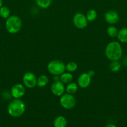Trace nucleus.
Listing matches in <instances>:
<instances>
[{"label": "nucleus", "mask_w": 127, "mask_h": 127, "mask_svg": "<svg viewBox=\"0 0 127 127\" xmlns=\"http://www.w3.org/2000/svg\"><path fill=\"white\" fill-rule=\"evenodd\" d=\"M105 56L109 60L118 61L122 57L123 51L119 42L112 41L108 43L105 50Z\"/></svg>", "instance_id": "f257e3e1"}, {"label": "nucleus", "mask_w": 127, "mask_h": 127, "mask_svg": "<svg viewBox=\"0 0 127 127\" xmlns=\"http://www.w3.org/2000/svg\"><path fill=\"white\" fill-rule=\"evenodd\" d=\"M26 110V104L20 99H14L9 104L7 112L12 117H19L24 114Z\"/></svg>", "instance_id": "f03ea898"}, {"label": "nucleus", "mask_w": 127, "mask_h": 127, "mask_svg": "<svg viewBox=\"0 0 127 127\" xmlns=\"http://www.w3.org/2000/svg\"><path fill=\"white\" fill-rule=\"evenodd\" d=\"M5 27L7 32L11 34H15L21 30L22 27V21L18 16L15 15L10 16L6 19Z\"/></svg>", "instance_id": "7ed1b4c3"}, {"label": "nucleus", "mask_w": 127, "mask_h": 127, "mask_svg": "<svg viewBox=\"0 0 127 127\" xmlns=\"http://www.w3.org/2000/svg\"><path fill=\"white\" fill-rule=\"evenodd\" d=\"M47 70L54 76H60L65 71V64L59 60L51 61L47 64Z\"/></svg>", "instance_id": "20e7f679"}, {"label": "nucleus", "mask_w": 127, "mask_h": 127, "mask_svg": "<svg viewBox=\"0 0 127 127\" xmlns=\"http://www.w3.org/2000/svg\"><path fill=\"white\" fill-rule=\"evenodd\" d=\"M60 104L65 109L70 110L75 106L76 100L72 94L65 93L61 95L60 98Z\"/></svg>", "instance_id": "39448f33"}, {"label": "nucleus", "mask_w": 127, "mask_h": 127, "mask_svg": "<svg viewBox=\"0 0 127 127\" xmlns=\"http://www.w3.org/2000/svg\"><path fill=\"white\" fill-rule=\"evenodd\" d=\"M88 20L86 16L81 12H77L73 17V23L75 27L79 29H85L88 25Z\"/></svg>", "instance_id": "423d86ee"}, {"label": "nucleus", "mask_w": 127, "mask_h": 127, "mask_svg": "<svg viewBox=\"0 0 127 127\" xmlns=\"http://www.w3.org/2000/svg\"><path fill=\"white\" fill-rule=\"evenodd\" d=\"M37 78L32 72H27L22 77V82L24 86L32 89L37 86Z\"/></svg>", "instance_id": "0eeeda50"}, {"label": "nucleus", "mask_w": 127, "mask_h": 127, "mask_svg": "<svg viewBox=\"0 0 127 127\" xmlns=\"http://www.w3.org/2000/svg\"><path fill=\"white\" fill-rule=\"evenodd\" d=\"M51 89L52 93L55 96L61 97L65 93V87L64 84H63L61 81H54L51 85Z\"/></svg>", "instance_id": "6e6552de"}, {"label": "nucleus", "mask_w": 127, "mask_h": 127, "mask_svg": "<svg viewBox=\"0 0 127 127\" xmlns=\"http://www.w3.org/2000/svg\"><path fill=\"white\" fill-rule=\"evenodd\" d=\"M25 93H26L25 86L22 84L17 83V84L12 86V87L11 88V95L14 99H20L24 95Z\"/></svg>", "instance_id": "1a4fd4ad"}, {"label": "nucleus", "mask_w": 127, "mask_h": 127, "mask_svg": "<svg viewBox=\"0 0 127 127\" xmlns=\"http://www.w3.org/2000/svg\"><path fill=\"white\" fill-rule=\"evenodd\" d=\"M92 81V77L88 73H83L78 76L77 84L81 88H87L90 86Z\"/></svg>", "instance_id": "9d476101"}, {"label": "nucleus", "mask_w": 127, "mask_h": 127, "mask_svg": "<svg viewBox=\"0 0 127 127\" xmlns=\"http://www.w3.org/2000/svg\"><path fill=\"white\" fill-rule=\"evenodd\" d=\"M104 18L110 25H114L119 21V15L115 11H108L105 14Z\"/></svg>", "instance_id": "9b49d317"}, {"label": "nucleus", "mask_w": 127, "mask_h": 127, "mask_svg": "<svg viewBox=\"0 0 127 127\" xmlns=\"http://www.w3.org/2000/svg\"><path fill=\"white\" fill-rule=\"evenodd\" d=\"M67 125V119L62 115L57 117L54 121V127H66Z\"/></svg>", "instance_id": "f8f14e48"}, {"label": "nucleus", "mask_w": 127, "mask_h": 127, "mask_svg": "<svg viewBox=\"0 0 127 127\" xmlns=\"http://www.w3.org/2000/svg\"><path fill=\"white\" fill-rule=\"evenodd\" d=\"M73 78V75L69 72H67V73L64 72L61 75H60V81L64 84H67L72 82Z\"/></svg>", "instance_id": "ddd939ff"}, {"label": "nucleus", "mask_w": 127, "mask_h": 127, "mask_svg": "<svg viewBox=\"0 0 127 127\" xmlns=\"http://www.w3.org/2000/svg\"><path fill=\"white\" fill-rule=\"evenodd\" d=\"M117 38L121 43H127V27L122 28L118 31Z\"/></svg>", "instance_id": "4468645a"}, {"label": "nucleus", "mask_w": 127, "mask_h": 127, "mask_svg": "<svg viewBox=\"0 0 127 127\" xmlns=\"http://www.w3.org/2000/svg\"><path fill=\"white\" fill-rule=\"evenodd\" d=\"M78 89V85L77 83L71 82L67 84V86L65 88V92L70 94H74L77 92Z\"/></svg>", "instance_id": "2eb2a0df"}, {"label": "nucleus", "mask_w": 127, "mask_h": 127, "mask_svg": "<svg viewBox=\"0 0 127 127\" xmlns=\"http://www.w3.org/2000/svg\"><path fill=\"white\" fill-rule=\"evenodd\" d=\"M49 83V78L46 75L42 74L37 78V86L39 88H43L45 87Z\"/></svg>", "instance_id": "dca6fc26"}, {"label": "nucleus", "mask_w": 127, "mask_h": 127, "mask_svg": "<svg viewBox=\"0 0 127 127\" xmlns=\"http://www.w3.org/2000/svg\"><path fill=\"white\" fill-rule=\"evenodd\" d=\"M52 0H36L37 6L42 9H47L51 5Z\"/></svg>", "instance_id": "f3484780"}, {"label": "nucleus", "mask_w": 127, "mask_h": 127, "mask_svg": "<svg viewBox=\"0 0 127 127\" xmlns=\"http://www.w3.org/2000/svg\"><path fill=\"white\" fill-rule=\"evenodd\" d=\"M86 17L88 22H93L97 18V12L94 9H90L86 14Z\"/></svg>", "instance_id": "a211bd4d"}, {"label": "nucleus", "mask_w": 127, "mask_h": 127, "mask_svg": "<svg viewBox=\"0 0 127 127\" xmlns=\"http://www.w3.org/2000/svg\"><path fill=\"white\" fill-rule=\"evenodd\" d=\"M118 32V30H117V27H115L113 25H111L110 26H109L107 29V34H108V35L110 36V37H117Z\"/></svg>", "instance_id": "6ab92c4d"}, {"label": "nucleus", "mask_w": 127, "mask_h": 127, "mask_svg": "<svg viewBox=\"0 0 127 127\" xmlns=\"http://www.w3.org/2000/svg\"><path fill=\"white\" fill-rule=\"evenodd\" d=\"M78 65L74 62H70L65 64V70L69 73H73L77 69Z\"/></svg>", "instance_id": "aec40b11"}, {"label": "nucleus", "mask_w": 127, "mask_h": 127, "mask_svg": "<svg viewBox=\"0 0 127 127\" xmlns=\"http://www.w3.org/2000/svg\"><path fill=\"white\" fill-rule=\"evenodd\" d=\"M109 68L112 72H118L121 68V64L118 61H112L109 65Z\"/></svg>", "instance_id": "412c9836"}, {"label": "nucleus", "mask_w": 127, "mask_h": 127, "mask_svg": "<svg viewBox=\"0 0 127 127\" xmlns=\"http://www.w3.org/2000/svg\"><path fill=\"white\" fill-rule=\"evenodd\" d=\"M11 11L7 6H2L0 8V16L4 19H7L10 16Z\"/></svg>", "instance_id": "4be33fe9"}, {"label": "nucleus", "mask_w": 127, "mask_h": 127, "mask_svg": "<svg viewBox=\"0 0 127 127\" xmlns=\"http://www.w3.org/2000/svg\"><path fill=\"white\" fill-rule=\"evenodd\" d=\"M54 81H60V76H54Z\"/></svg>", "instance_id": "5701e85b"}, {"label": "nucleus", "mask_w": 127, "mask_h": 127, "mask_svg": "<svg viewBox=\"0 0 127 127\" xmlns=\"http://www.w3.org/2000/svg\"><path fill=\"white\" fill-rule=\"evenodd\" d=\"M88 74H89L91 77H93V76L95 75V71L93 70H90V71H88Z\"/></svg>", "instance_id": "b1692460"}, {"label": "nucleus", "mask_w": 127, "mask_h": 127, "mask_svg": "<svg viewBox=\"0 0 127 127\" xmlns=\"http://www.w3.org/2000/svg\"><path fill=\"white\" fill-rule=\"evenodd\" d=\"M105 127H116L115 125H113V124H108V125H107V126H105Z\"/></svg>", "instance_id": "393cba45"}, {"label": "nucleus", "mask_w": 127, "mask_h": 127, "mask_svg": "<svg viewBox=\"0 0 127 127\" xmlns=\"http://www.w3.org/2000/svg\"><path fill=\"white\" fill-rule=\"evenodd\" d=\"M2 6V0H0V8Z\"/></svg>", "instance_id": "a878e982"}]
</instances>
